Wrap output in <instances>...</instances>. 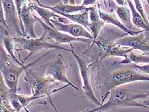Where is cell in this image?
Returning a JSON list of instances; mask_svg holds the SVG:
<instances>
[{
	"mask_svg": "<svg viewBox=\"0 0 149 112\" xmlns=\"http://www.w3.org/2000/svg\"><path fill=\"white\" fill-rule=\"evenodd\" d=\"M70 45L71 46L70 52L72 53L74 59L77 61L78 66H79L80 77L82 81V89L84 90V93H85L86 96L88 99L92 102V103L95 104L98 106H101L102 103L97 99L93 89L91 79V72L89 66H88L86 61L84 60L82 57L80 56L75 52L72 43H70Z\"/></svg>",
	"mask_w": 149,
	"mask_h": 112,
	"instance_id": "obj_7",
	"label": "cell"
},
{
	"mask_svg": "<svg viewBox=\"0 0 149 112\" xmlns=\"http://www.w3.org/2000/svg\"><path fill=\"white\" fill-rule=\"evenodd\" d=\"M103 1H104V5H106V6H107V0H103Z\"/></svg>",
	"mask_w": 149,
	"mask_h": 112,
	"instance_id": "obj_33",
	"label": "cell"
},
{
	"mask_svg": "<svg viewBox=\"0 0 149 112\" xmlns=\"http://www.w3.org/2000/svg\"><path fill=\"white\" fill-rule=\"evenodd\" d=\"M0 28L1 30L3 35H7V34H10L8 30V27H7V25H6V21H5L2 0H0Z\"/></svg>",
	"mask_w": 149,
	"mask_h": 112,
	"instance_id": "obj_24",
	"label": "cell"
},
{
	"mask_svg": "<svg viewBox=\"0 0 149 112\" xmlns=\"http://www.w3.org/2000/svg\"><path fill=\"white\" fill-rule=\"evenodd\" d=\"M134 5L136 11L141 15V18H143L144 22L146 23V25L148 26H149V20L147 15L146 11H145L143 1L142 0H134Z\"/></svg>",
	"mask_w": 149,
	"mask_h": 112,
	"instance_id": "obj_23",
	"label": "cell"
},
{
	"mask_svg": "<svg viewBox=\"0 0 149 112\" xmlns=\"http://www.w3.org/2000/svg\"><path fill=\"white\" fill-rule=\"evenodd\" d=\"M116 2L118 6H127L126 0H114Z\"/></svg>",
	"mask_w": 149,
	"mask_h": 112,
	"instance_id": "obj_30",
	"label": "cell"
},
{
	"mask_svg": "<svg viewBox=\"0 0 149 112\" xmlns=\"http://www.w3.org/2000/svg\"><path fill=\"white\" fill-rule=\"evenodd\" d=\"M13 38L15 43L19 44L22 49L29 53L24 60L21 61L22 64H24L26 61L34 53L42 49H61L70 52V49L49 42L43 33L41 37L36 38H26L25 37H13Z\"/></svg>",
	"mask_w": 149,
	"mask_h": 112,
	"instance_id": "obj_5",
	"label": "cell"
},
{
	"mask_svg": "<svg viewBox=\"0 0 149 112\" xmlns=\"http://www.w3.org/2000/svg\"><path fill=\"white\" fill-rule=\"evenodd\" d=\"M51 52L52 51H49L43 54L42 56L33 61L31 63L23 66H17L12 62L10 58H9L8 57H6L4 63L0 67V70L1 72L6 85L8 88L9 90L12 93H17L18 83L21 74L24 72H25L27 69H29L30 67L35 65L38 61L42 59L44 56L49 55Z\"/></svg>",
	"mask_w": 149,
	"mask_h": 112,
	"instance_id": "obj_4",
	"label": "cell"
},
{
	"mask_svg": "<svg viewBox=\"0 0 149 112\" xmlns=\"http://www.w3.org/2000/svg\"><path fill=\"white\" fill-rule=\"evenodd\" d=\"M82 5L86 6V7H91L93 6L97 3L98 0H82Z\"/></svg>",
	"mask_w": 149,
	"mask_h": 112,
	"instance_id": "obj_28",
	"label": "cell"
},
{
	"mask_svg": "<svg viewBox=\"0 0 149 112\" xmlns=\"http://www.w3.org/2000/svg\"><path fill=\"white\" fill-rule=\"evenodd\" d=\"M137 81H149V75L136 70L123 69L108 74L103 83L104 97L113 88Z\"/></svg>",
	"mask_w": 149,
	"mask_h": 112,
	"instance_id": "obj_3",
	"label": "cell"
},
{
	"mask_svg": "<svg viewBox=\"0 0 149 112\" xmlns=\"http://www.w3.org/2000/svg\"><path fill=\"white\" fill-rule=\"evenodd\" d=\"M0 112H16L12 108L6 106L0 98Z\"/></svg>",
	"mask_w": 149,
	"mask_h": 112,
	"instance_id": "obj_27",
	"label": "cell"
},
{
	"mask_svg": "<svg viewBox=\"0 0 149 112\" xmlns=\"http://www.w3.org/2000/svg\"><path fill=\"white\" fill-rule=\"evenodd\" d=\"M5 18L10 34L24 37V28L13 0H2Z\"/></svg>",
	"mask_w": 149,
	"mask_h": 112,
	"instance_id": "obj_8",
	"label": "cell"
},
{
	"mask_svg": "<svg viewBox=\"0 0 149 112\" xmlns=\"http://www.w3.org/2000/svg\"><path fill=\"white\" fill-rule=\"evenodd\" d=\"M40 112H42V111H40Z\"/></svg>",
	"mask_w": 149,
	"mask_h": 112,
	"instance_id": "obj_36",
	"label": "cell"
},
{
	"mask_svg": "<svg viewBox=\"0 0 149 112\" xmlns=\"http://www.w3.org/2000/svg\"><path fill=\"white\" fill-rule=\"evenodd\" d=\"M50 22L53 25L54 28L61 32L66 33L68 35L77 38L87 39L93 41V35L82 25L74 23L66 24L59 20L53 19L50 20Z\"/></svg>",
	"mask_w": 149,
	"mask_h": 112,
	"instance_id": "obj_11",
	"label": "cell"
},
{
	"mask_svg": "<svg viewBox=\"0 0 149 112\" xmlns=\"http://www.w3.org/2000/svg\"><path fill=\"white\" fill-rule=\"evenodd\" d=\"M69 3H70V4L74 5L75 4V0H69Z\"/></svg>",
	"mask_w": 149,
	"mask_h": 112,
	"instance_id": "obj_31",
	"label": "cell"
},
{
	"mask_svg": "<svg viewBox=\"0 0 149 112\" xmlns=\"http://www.w3.org/2000/svg\"><path fill=\"white\" fill-rule=\"evenodd\" d=\"M90 9V8H89ZM89 10L87 11L77 13H73V14H60L59 15L63 17L64 18L70 20L74 23L79 24L83 26L89 31Z\"/></svg>",
	"mask_w": 149,
	"mask_h": 112,
	"instance_id": "obj_21",
	"label": "cell"
},
{
	"mask_svg": "<svg viewBox=\"0 0 149 112\" xmlns=\"http://www.w3.org/2000/svg\"><path fill=\"white\" fill-rule=\"evenodd\" d=\"M141 32L138 35L126 36L117 40L115 43L123 47L138 50L143 54L149 55V35Z\"/></svg>",
	"mask_w": 149,
	"mask_h": 112,
	"instance_id": "obj_10",
	"label": "cell"
},
{
	"mask_svg": "<svg viewBox=\"0 0 149 112\" xmlns=\"http://www.w3.org/2000/svg\"><path fill=\"white\" fill-rule=\"evenodd\" d=\"M100 47L101 50V57L102 59L109 56H120L126 58L128 53H130L133 49L130 47H123L118 45L115 42L107 43L96 40L94 44Z\"/></svg>",
	"mask_w": 149,
	"mask_h": 112,
	"instance_id": "obj_12",
	"label": "cell"
},
{
	"mask_svg": "<svg viewBox=\"0 0 149 112\" xmlns=\"http://www.w3.org/2000/svg\"><path fill=\"white\" fill-rule=\"evenodd\" d=\"M21 19L24 28V35L26 38H36L35 32V25L38 21L29 9L28 4L24 5L21 9Z\"/></svg>",
	"mask_w": 149,
	"mask_h": 112,
	"instance_id": "obj_13",
	"label": "cell"
},
{
	"mask_svg": "<svg viewBox=\"0 0 149 112\" xmlns=\"http://www.w3.org/2000/svg\"><path fill=\"white\" fill-rule=\"evenodd\" d=\"M97 10H98V13H99V15L100 17V18L101 19L102 21L104 22V23L111 24V25L116 26L120 30H122V31L127 33L128 35H138V34L143 32L144 31V30H140V31H134V30H131L130 29H129L119 21V19L117 18L116 14H115V13H113L108 12L104 11H102V10H101L100 8Z\"/></svg>",
	"mask_w": 149,
	"mask_h": 112,
	"instance_id": "obj_16",
	"label": "cell"
},
{
	"mask_svg": "<svg viewBox=\"0 0 149 112\" xmlns=\"http://www.w3.org/2000/svg\"><path fill=\"white\" fill-rule=\"evenodd\" d=\"M134 63V64H148L149 55L143 53H139L134 51L127 54L126 59H124L119 64H128Z\"/></svg>",
	"mask_w": 149,
	"mask_h": 112,
	"instance_id": "obj_22",
	"label": "cell"
},
{
	"mask_svg": "<svg viewBox=\"0 0 149 112\" xmlns=\"http://www.w3.org/2000/svg\"><path fill=\"white\" fill-rule=\"evenodd\" d=\"M145 1H147V3L149 5V0H145Z\"/></svg>",
	"mask_w": 149,
	"mask_h": 112,
	"instance_id": "obj_34",
	"label": "cell"
},
{
	"mask_svg": "<svg viewBox=\"0 0 149 112\" xmlns=\"http://www.w3.org/2000/svg\"><path fill=\"white\" fill-rule=\"evenodd\" d=\"M97 112H103V111H97Z\"/></svg>",
	"mask_w": 149,
	"mask_h": 112,
	"instance_id": "obj_35",
	"label": "cell"
},
{
	"mask_svg": "<svg viewBox=\"0 0 149 112\" xmlns=\"http://www.w3.org/2000/svg\"><path fill=\"white\" fill-rule=\"evenodd\" d=\"M141 103L143 104V105L145 106V108L149 110V91L147 96L146 97H145L144 99L141 101Z\"/></svg>",
	"mask_w": 149,
	"mask_h": 112,
	"instance_id": "obj_29",
	"label": "cell"
},
{
	"mask_svg": "<svg viewBox=\"0 0 149 112\" xmlns=\"http://www.w3.org/2000/svg\"><path fill=\"white\" fill-rule=\"evenodd\" d=\"M1 40L3 45L4 46L5 49H6V51L8 53L11 58L13 61H15V62H16L19 66L24 65V64H22L21 62L19 61V60L17 58L14 54L15 50V42L13 37L10 34L3 35L1 36Z\"/></svg>",
	"mask_w": 149,
	"mask_h": 112,
	"instance_id": "obj_19",
	"label": "cell"
},
{
	"mask_svg": "<svg viewBox=\"0 0 149 112\" xmlns=\"http://www.w3.org/2000/svg\"><path fill=\"white\" fill-rule=\"evenodd\" d=\"M133 67L136 70L141 73L149 75V63L148 64H134Z\"/></svg>",
	"mask_w": 149,
	"mask_h": 112,
	"instance_id": "obj_26",
	"label": "cell"
},
{
	"mask_svg": "<svg viewBox=\"0 0 149 112\" xmlns=\"http://www.w3.org/2000/svg\"><path fill=\"white\" fill-rule=\"evenodd\" d=\"M28 6L30 11L36 12V14L40 17V19H42L47 25L52 27L53 28H54V27L51 22H50V20L52 19H57V20L60 21V19H61L63 18V17L57 14L56 13L54 12L48 8L35 5L32 3H29L28 4Z\"/></svg>",
	"mask_w": 149,
	"mask_h": 112,
	"instance_id": "obj_17",
	"label": "cell"
},
{
	"mask_svg": "<svg viewBox=\"0 0 149 112\" xmlns=\"http://www.w3.org/2000/svg\"><path fill=\"white\" fill-rule=\"evenodd\" d=\"M38 21L42 26L43 31V34L45 35L47 40H52L55 41L57 44H70L73 42H82L84 43H90L93 42L92 40L87 39L84 38H77L72 36L68 35L66 33L61 32L55 28L47 25L45 23H44L42 19H40L38 17H36Z\"/></svg>",
	"mask_w": 149,
	"mask_h": 112,
	"instance_id": "obj_9",
	"label": "cell"
},
{
	"mask_svg": "<svg viewBox=\"0 0 149 112\" xmlns=\"http://www.w3.org/2000/svg\"><path fill=\"white\" fill-rule=\"evenodd\" d=\"M116 14L119 21L125 26L133 30L132 28L134 25L132 23L130 9L127 8V6H117L116 9Z\"/></svg>",
	"mask_w": 149,
	"mask_h": 112,
	"instance_id": "obj_20",
	"label": "cell"
},
{
	"mask_svg": "<svg viewBox=\"0 0 149 112\" xmlns=\"http://www.w3.org/2000/svg\"><path fill=\"white\" fill-rule=\"evenodd\" d=\"M27 1H28V0H13V2H14L15 5L16 6L17 10V12H18V13H19V16L20 19H21V13L22 7L24 5L26 4V3ZM35 1H36L37 3H38V4L40 3L39 0H35ZM21 23H22V22H21Z\"/></svg>",
	"mask_w": 149,
	"mask_h": 112,
	"instance_id": "obj_25",
	"label": "cell"
},
{
	"mask_svg": "<svg viewBox=\"0 0 149 112\" xmlns=\"http://www.w3.org/2000/svg\"><path fill=\"white\" fill-rule=\"evenodd\" d=\"M24 80L29 84L33 96L46 97L55 111L58 112L52 103L51 96L54 93L61 90L68 86L66 85L63 87L56 89L54 87L56 83V81L45 76L41 68L37 69H30L29 68L27 69L25 71Z\"/></svg>",
	"mask_w": 149,
	"mask_h": 112,
	"instance_id": "obj_2",
	"label": "cell"
},
{
	"mask_svg": "<svg viewBox=\"0 0 149 112\" xmlns=\"http://www.w3.org/2000/svg\"><path fill=\"white\" fill-rule=\"evenodd\" d=\"M89 32L93 35V40L92 46L97 40L98 35L104 26V22L101 20L98 13V10L94 6H91L89 11Z\"/></svg>",
	"mask_w": 149,
	"mask_h": 112,
	"instance_id": "obj_15",
	"label": "cell"
},
{
	"mask_svg": "<svg viewBox=\"0 0 149 112\" xmlns=\"http://www.w3.org/2000/svg\"><path fill=\"white\" fill-rule=\"evenodd\" d=\"M43 74L52 79L56 82L65 83L66 85L72 87L75 90L79 89L71 82L67 76V67L64 57L61 53H58L55 58L41 67Z\"/></svg>",
	"mask_w": 149,
	"mask_h": 112,
	"instance_id": "obj_6",
	"label": "cell"
},
{
	"mask_svg": "<svg viewBox=\"0 0 149 112\" xmlns=\"http://www.w3.org/2000/svg\"><path fill=\"white\" fill-rule=\"evenodd\" d=\"M39 6H43L46 8H48L54 12L56 13L57 14H73V13H80L85 12L87 10H89L90 7H86L82 5H73L70 3H64L63 2H60L58 4L54 5L53 6H47L39 3Z\"/></svg>",
	"mask_w": 149,
	"mask_h": 112,
	"instance_id": "obj_14",
	"label": "cell"
},
{
	"mask_svg": "<svg viewBox=\"0 0 149 112\" xmlns=\"http://www.w3.org/2000/svg\"><path fill=\"white\" fill-rule=\"evenodd\" d=\"M108 100L95 109L80 112H97L107 111L115 108L138 107L145 108L141 101L147 96L148 92L134 90L127 85L118 86L111 89L109 92Z\"/></svg>",
	"mask_w": 149,
	"mask_h": 112,
	"instance_id": "obj_1",
	"label": "cell"
},
{
	"mask_svg": "<svg viewBox=\"0 0 149 112\" xmlns=\"http://www.w3.org/2000/svg\"><path fill=\"white\" fill-rule=\"evenodd\" d=\"M127 3V6L130 9L131 14V20L133 25L138 28H141L142 30L149 32V26H148L146 23L143 21L141 15L136 11V8L134 5V3L131 0H126Z\"/></svg>",
	"mask_w": 149,
	"mask_h": 112,
	"instance_id": "obj_18",
	"label": "cell"
},
{
	"mask_svg": "<svg viewBox=\"0 0 149 112\" xmlns=\"http://www.w3.org/2000/svg\"><path fill=\"white\" fill-rule=\"evenodd\" d=\"M62 2L64 3H69V0H62Z\"/></svg>",
	"mask_w": 149,
	"mask_h": 112,
	"instance_id": "obj_32",
	"label": "cell"
}]
</instances>
